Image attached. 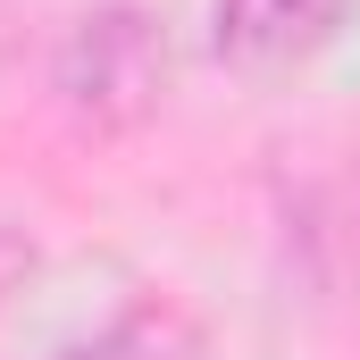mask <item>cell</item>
<instances>
[{"label":"cell","instance_id":"obj_4","mask_svg":"<svg viewBox=\"0 0 360 360\" xmlns=\"http://www.w3.org/2000/svg\"><path fill=\"white\" fill-rule=\"evenodd\" d=\"M51 360H210V327L176 293H134L117 319H101L84 344H59Z\"/></svg>","mask_w":360,"mask_h":360},{"label":"cell","instance_id":"obj_1","mask_svg":"<svg viewBox=\"0 0 360 360\" xmlns=\"http://www.w3.org/2000/svg\"><path fill=\"white\" fill-rule=\"evenodd\" d=\"M168 25L143 0H92L51 42V101L92 143H126L168 109Z\"/></svg>","mask_w":360,"mask_h":360},{"label":"cell","instance_id":"obj_2","mask_svg":"<svg viewBox=\"0 0 360 360\" xmlns=\"http://www.w3.org/2000/svg\"><path fill=\"white\" fill-rule=\"evenodd\" d=\"M285 260L319 302H360V151L285 184Z\"/></svg>","mask_w":360,"mask_h":360},{"label":"cell","instance_id":"obj_3","mask_svg":"<svg viewBox=\"0 0 360 360\" xmlns=\"http://www.w3.org/2000/svg\"><path fill=\"white\" fill-rule=\"evenodd\" d=\"M352 0H210V59L235 76H293L335 51Z\"/></svg>","mask_w":360,"mask_h":360},{"label":"cell","instance_id":"obj_5","mask_svg":"<svg viewBox=\"0 0 360 360\" xmlns=\"http://www.w3.org/2000/svg\"><path fill=\"white\" fill-rule=\"evenodd\" d=\"M17 51H25V8H17V0H0V68H8Z\"/></svg>","mask_w":360,"mask_h":360}]
</instances>
